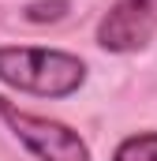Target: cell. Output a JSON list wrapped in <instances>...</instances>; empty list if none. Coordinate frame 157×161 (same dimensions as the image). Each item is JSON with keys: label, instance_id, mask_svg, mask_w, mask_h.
Wrapping results in <instances>:
<instances>
[{"label": "cell", "instance_id": "cell-2", "mask_svg": "<svg viewBox=\"0 0 157 161\" xmlns=\"http://www.w3.org/2000/svg\"><path fill=\"white\" fill-rule=\"evenodd\" d=\"M0 120L11 127V135L38 161H94L90 158V146L82 142V135L75 127L60 124V120L26 113V109H19L8 97H0Z\"/></svg>", "mask_w": 157, "mask_h": 161}, {"label": "cell", "instance_id": "cell-1", "mask_svg": "<svg viewBox=\"0 0 157 161\" xmlns=\"http://www.w3.org/2000/svg\"><path fill=\"white\" fill-rule=\"evenodd\" d=\"M0 82L34 97H71L86 86V60L64 49L0 45Z\"/></svg>", "mask_w": 157, "mask_h": 161}, {"label": "cell", "instance_id": "cell-4", "mask_svg": "<svg viewBox=\"0 0 157 161\" xmlns=\"http://www.w3.org/2000/svg\"><path fill=\"white\" fill-rule=\"evenodd\" d=\"M112 161H157V131H135L116 146Z\"/></svg>", "mask_w": 157, "mask_h": 161}, {"label": "cell", "instance_id": "cell-5", "mask_svg": "<svg viewBox=\"0 0 157 161\" xmlns=\"http://www.w3.org/2000/svg\"><path fill=\"white\" fill-rule=\"evenodd\" d=\"M68 0H38V4H26V11H23V19L26 23H60L64 15H68Z\"/></svg>", "mask_w": 157, "mask_h": 161}, {"label": "cell", "instance_id": "cell-3", "mask_svg": "<svg viewBox=\"0 0 157 161\" xmlns=\"http://www.w3.org/2000/svg\"><path fill=\"white\" fill-rule=\"evenodd\" d=\"M157 34V0H116L101 23H97V45L105 53H138Z\"/></svg>", "mask_w": 157, "mask_h": 161}]
</instances>
